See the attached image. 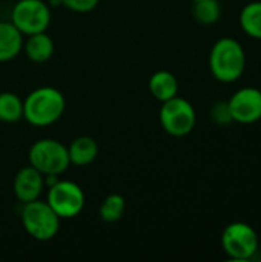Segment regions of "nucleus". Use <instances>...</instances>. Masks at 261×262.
<instances>
[{"mask_svg":"<svg viewBox=\"0 0 261 262\" xmlns=\"http://www.w3.org/2000/svg\"><path fill=\"white\" fill-rule=\"evenodd\" d=\"M209 69L215 80L234 83L246 69V54L242 43L232 37L217 40L209 52Z\"/></svg>","mask_w":261,"mask_h":262,"instance_id":"obj_1","label":"nucleus"},{"mask_svg":"<svg viewBox=\"0 0 261 262\" xmlns=\"http://www.w3.org/2000/svg\"><path fill=\"white\" fill-rule=\"evenodd\" d=\"M63 94L51 86L34 89L23 100V118L37 127L54 124L65 112Z\"/></svg>","mask_w":261,"mask_h":262,"instance_id":"obj_2","label":"nucleus"},{"mask_svg":"<svg viewBox=\"0 0 261 262\" xmlns=\"http://www.w3.org/2000/svg\"><path fill=\"white\" fill-rule=\"evenodd\" d=\"M20 220L26 233L37 241L52 239L60 227L58 215L46 201L40 200L25 203L20 210Z\"/></svg>","mask_w":261,"mask_h":262,"instance_id":"obj_3","label":"nucleus"},{"mask_svg":"<svg viewBox=\"0 0 261 262\" xmlns=\"http://www.w3.org/2000/svg\"><path fill=\"white\" fill-rule=\"evenodd\" d=\"M29 164L43 177H58L69 167L68 147L58 140L43 138L35 141L28 154Z\"/></svg>","mask_w":261,"mask_h":262,"instance_id":"obj_4","label":"nucleus"},{"mask_svg":"<svg viewBox=\"0 0 261 262\" xmlns=\"http://www.w3.org/2000/svg\"><path fill=\"white\" fill-rule=\"evenodd\" d=\"M258 235L248 223H231L222 233V247L234 261H249L258 252Z\"/></svg>","mask_w":261,"mask_h":262,"instance_id":"obj_5","label":"nucleus"},{"mask_svg":"<svg viewBox=\"0 0 261 262\" xmlns=\"http://www.w3.org/2000/svg\"><path fill=\"white\" fill-rule=\"evenodd\" d=\"M162 127L172 137H185L192 132L197 123L194 106L178 95L162 103L160 107Z\"/></svg>","mask_w":261,"mask_h":262,"instance_id":"obj_6","label":"nucleus"},{"mask_svg":"<svg viewBox=\"0 0 261 262\" xmlns=\"http://www.w3.org/2000/svg\"><path fill=\"white\" fill-rule=\"evenodd\" d=\"M11 21L23 35L45 32L51 23V6L43 0H18L12 8Z\"/></svg>","mask_w":261,"mask_h":262,"instance_id":"obj_7","label":"nucleus"},{"mask_svg":"<svg viewBox=\"0 0 261 262\" xmlns=\"http://www.w3.org/2000/svg\"><path fill=\"white\" fill-rule=\"evenodd\" d=\"M46 203L58 215L60 220H71L83 210L85 193L78 184L66 180H58L51 184Z\"/></svg>","mask_w":261,"mask_h":262,"instance_id":"obj_8","label":"nucleus"},{"mask_svg":"<svg viewBox=\"0 0 261 262\" xmlns=\"http://www.w3.org/2000/svg\"><path fill=\"white\" fill-rule=\"evenodd\" d=\"M232 121L252 124L261 120V89L242 88L228 100Z\"/></svg>","mask_w":261,"mask_h":262,"instance_id":"obj_9","label":"nucleus"},{"mask_svg":"<svg viewBox=\"0 0 261 262\" xmlns=\"http://www.w3.org/2000/svg\"><path fill=\"white\" fill-rule=\"evenodd\" d=\"M43 187H45V177L31 164L17 172L12 184L14 195L22 204L38 200Z\"/></svg>","mask_w":261,"mask_h":262,"instance_id":"obj_10","label":"nucleus"},{"mask_svg":"<svg viewBox=\"0 0 261 262\" xmlns=\"http://www.w3.org/2000/svg\"><path fill=\"white\" fill-rule=\"evenodd\" d=\"M23 48V34L12 21H0V61L15 58Z\"/></svg>","mask_w":261,"mask_h":262,"instance_id":"obj_11","label":"nucleus"},{"mask_svg":"<svg viewBox=\"0 0 261 262\" xmlns=\"http://www.w3.org/2000/svg\"><path fill=\"white\" fill-rule=\"evenodd\" d=\"M97 154H98V144L94 138L88 135L75 138L68 147L69 163L78 167L91 164L97 158Z\"/></svg>","mask_w":261,"mask_h":262,"instance_id":"obj_12","label":"nucleus"},{"mask_svg":"<svg viewBox=\"0 0 261 262\" xmlns=\"http://www.w3.org/2000/svg\"><path fill=\"white\" fill-rule=\"evenodd\" d=\"M149 92L160 103L178 94V80L169 71H157L149 78Z\"/></svg>","mask_w":261,"mask_h":262,"instance_id":"obj_13","label":"nucleus"},{"mask_svg":"<svg viewBox=\"0 0 261 262\" xmlns=\"http://www.w3.org/2000/svg\"><path fill=\"white\" fill-rule=\"evenodd\" d=\"M25 52L31 61L45 63L54 54V41L46 34V31L31 34V35H28V40L25 43Z\"/></svg>","mask_w":261,"mask_h":262,"instance_id":"obj_14","label":"nucleus"},{"mask_svg":"<svg viewBox=\"0 0 261 262\" xmlns=\"http://www.w3.org/2000/svg\"><path fill=\"white\" fill-rule=\"evenodd\" d=\"M240 25L245 34L261 40V0L248 3L240 12Z\"/></svg>","mask_w":261,"mask_h":262,"instance_id":"obj_15","label":"nucleus"},{"mask_svg":"<svg viewBox=\"0 0 261 262\" xmlns=\"http://www.w3.org/2000/svg\"><path fill=\"white\" fill-rule=\"evenodd\" d=\"M23 118V100L12 92L0 94V121L15 123Z\"/></svg>","mask_w":261,"mask_h":262,"instance_id":"obj_16","label":"nucleus"},{"mask_svg":"<svg viewBox=\"0 0 261 262\" xmlns=\"http://www.w3.org/2000/svg\"><path fill=\"white\" fill-rule=\"evenodd\" d=\"M194 18L202 25H214L222 15V6L218 0H197L192 6Z\"/></svg>","mask_w":261,"mask_h":262,"instance_id":"obj_17","label":"nucleus"},{"mask_svg":"<svg viewBox=\"0 0 261 262\" xmlns=\"http://www.w3.org/2000/svg\"><path fill=\"white\" fill-rule=\"evenodd\" d=\"M125 210H126L125 198L118 193H111L103 200L98 215L105 223H115L123 216Z\"/></svg>","mask_w":261,"mask_h":262,"instance_id":"obj_18","label":"nucleus"},{"mask_svg":"<svg viewBox=\"0 0 261 262\" xmlns=\"http://www.w3.org/2000/svg\"><path fill=\"white\" fill-rule=\"evenodd\" d=\"M211 118L215 124L220 126H228L232 123V117H231V111H229V104L228 101H218L212 106L211 109Z\"/></svg>","mask_w":261,"mask_h":262,"instance_id":"obj_19","label":"nucleus"},{"mask_svg":"<svg viewBox=\"0 0 261 262\" xmlns=\"http://www.w3.org/2000/svg\"><path fill=\"white\" fill-rule=\"evenodd\" d=\"M100 0H62V5L74 12H89L95 9Z\"/></svg>","mask_w":261,"mask_h":262,"instance_id":"obj_20","label":"nucleus"},{"mask_svg":"<svg viewBox=\"0 0 261 262\" xmlns=\"http://www.w3.org/2000/svg\"><path fill=\"white\" fill-rule=\"evenodd\" d=\"M48 5H49V6H60V5H62V0H49Z\"/></svg>","mask_w":261,"mask_h":262,"instance_id":"obj_21","label":"nucleus"},{"mask_svg":"<svg viewBox=\"0 0 261 262\" xmlns=\"http://www.w3.org/2000/svg\"><path fill=\"white\" fill-rule=\"evenodd\" d=\"M194 2H197V0H194Z\"/></svg>","mask_w":261,"mask_h":262,"instance_id":"obj_22","label":"nucleus"}]
</instances>
